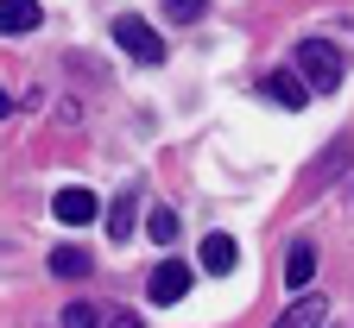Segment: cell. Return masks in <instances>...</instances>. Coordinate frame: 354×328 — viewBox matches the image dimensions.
Returning <instances> with one entry per match:
<instances>
[{"mask_svg": "<svg viewBox=\"0 0 354 328\" xmlns=\"http://www.w3.org/2000/svg\"><path fill=\"white\" fill-rule=\"evenodd\" d=\"M297 70H304V82H310V88L335 95L342 76H348V57L335 51V44H323V38H304V44H297Z\"/></svg>", "mask_w": 354, "mask_h": 328, "instance_id": "cell-1", "label": "cell"}, {"mask_svg": "<svg viewBox=\"0 0 354 328\" xmlns=\"http://www.w3.org/2000/svg\"><path fill=\"white\" fill-rule=\"evenodd\" d=\"M114 44H120L133 64H165V38H158V26H146L140 13H120V19H114Z\"/></svg>", "mask_w": 354, "mask_h": 328, "instance_id": "cell-2", "label": "cell"}, {"mask_svg": "<svg viewBox=\"0 0 354 328\" xmlns=\"http://www.w3.org/2000/svg\"><path fill=\"white\" fill-rule=\"evenodd\" d=\"M190 278H196L190 265H177V259H165V265H158V271L146 278V297L171 309V303H184V297H190Z\"/></svg>", "mask_w": 354, "mask_h": 328, "instance_id": "cell-3", "label": "cell"}, {"mask_svg": "<svg viewBox=\"0 0 354 328\" xmlns=\"http://www.w3.org/2000/svg\"><path fill=\"white\" fill-rule=\"evenodd\" d=\"M259 95H266V102H279V108H291V114H297V108L310 102V82H297V70H272V76H266V82H259Z\"/></svg>", "mask_w": 354, "mask_h": 328, "instance_id": "cell-4", "label": "cell"}, {"mask_svg": "<svg viewBox=\"0 0 354 328\" xmlns=\"http://www.w3.org/2000/svg\"><path fill=\"white\" fill-rule=\"evenodd\" d=\"M51 215H57L64 227H82V221L102 215V202L88 196V190H57V196H51Z\"/></svg>", "mask_w": 354, "mask_h": 328, "instance_id": "cell-5", "label": "cell"}, {"mask_svg": "<svg viewBox=\"0 0 354 328\" xmlns=\"http://www.w3.org/2000/svg\"><path fill=\"white\" fill-rule=\"evenodd\" d=\"M38 26H44V7H38V0H0V32H7V38H26Z\"/></svg>", "mask_w": 354, "mask_h": 328, "instance_id": "cell-6", "label": "cell"}, {"mask_svg": "<svg viewBox=\"0 0 354 328\" xmlns=\"http://www.w3.org/2000/svg\"><path fill=\"white\" fill-rule=\"evenodd\" d=\"M241 265V247H234V233H209V240H203V271H234Z\"/></svg>", "mask_w": 354, "mask_h": 328, "instance_id": "cell-7", "label": "cell"}, {"mask_svg": "<svg viewBox=\"0 0 354 328\" xmlns=\"http://www.w3.org/2000/svg\"><path fill=\"white\" fill-rule=\"evenodd\" d=\"M285 284H291L297 297L317 284V253H310V247H291V259H285Z\"/></svg>", "mask_w": 354, "mask_h": 328, "instance_id": "cell-8", "label": "cell"}, {"mask_svg": "<svg viewBox=\"0 0 354 328\" xmlns=\"http://www.w3.org/2000/svg\"><path fill=\"white\" fill-rule=\"evenodd\" d=\"M279 328H323V297H297V303L279 316Z\"/></svg>", "mask_w": 354, "mask_h": 328, "instance_id": "cell-9", "label": "cell"}, {"mask_svg": "<svg viewBox=\"0 0 354 328\" xmlns=\"http://www.w3.org/2000/svg\"><path fill=\"white\" fill-rule=\"evenodd\" d=\"M51 271H57V278H82V271H88V253H82V247H51Z\"/></svg>", "mask_w": 354, "mask_h": 328, "instance_id": "cell-10", "label": "cell"}, {"mask_svg": "<svg viewBox=\"0 0 354 328\" xmlns=\"http://www.w3.org/2000/svg\"><path fill=\"white\" fill-rule=\"evenodd\" d=\"M203 13H209V0H165V19L171 26H196Z\"/></svg>", "mask_w": 354, "mask_h": 328, "instance_id": "cell-11", "label": "cell"}, {"mask_svg": "<svg viewBox=\"0 0 354 328\" xmlns=\"http://www.w3.org/2000/svg\"><path fill=\"white\" fill-rule=\"evenodd\" d=\"M146 233H152L158 247H171V240H177V215H171V209H152V215H146Z\"/></svg>", "mask_w": 354, "mask_h": 328, "instance_id": "cell-12", "label": "cell"}, {"mask_svg": "<svg viewBox=\"0 0 354 328\" xmlns=\"http://www.w3.org/2000/svg\"><path fill=\"white\" fill-rule=\"evenodd\" d=\"M133 209H140L133 196H120V202L108 209V233H114V240H127V233H133Z\"/></svg>", "mask_w": 354, "mask_h": 328, "instance_id": "cell-13", "label": "cell"}, {"mask_svg": "<svg viewBox=\"0 0 354 328\" xmlns=\"http://www.w3.org/2000/svg\"><path fill=\"white\" fill-rule=\"evenodd\" d=\"M335 171H348V139H335V146H329V152L317 158V177H323V183H329Z\"/></svg>", "mask_w": 354, "mask_h": 328, "instance_id": "cell-14", "label": "cell"}, {"mask_svg": "<svg viewBox=\"0 0 354 328\" xmlns=\"http://www.w3.org/2000/svg\"><path fill=\"white\" fill-rule=\"evenodd\" d=\"M102 316H95V303H70L64 309V328H95Z\"/></svg>", "mask_w": 354, "mask_h": 328, "instance_id": "cell-15", "label": "cell"}, {"mask_svg": "<svg viewBox=\"0 0 354 328\" xmlns=\"http://www.w3.org/2000/svg\"><path fill=\"white\" fill-rule=\"evenodd\" d=\"M102 328H146V322H140V316H127V309H120V316H108Z\"/></svg>", "mask_w": 354, "mask_h": 328, "instance_id": "cell-16", "label": "cell"}, {"mask_svg": "<svg viewBox=\"0 0 354 328\" xmlns=\"http://www.w3.org/2000/svg\"><path fill=\"white\" fill-rule=\"evenodd\" d=\"M13 114V95H7V88H0V120H7Z\"/></svg>", "mask_w": 354, "mask_h": 328, "instance_id": "cell-17", "label": "cell"}]
</instances>
